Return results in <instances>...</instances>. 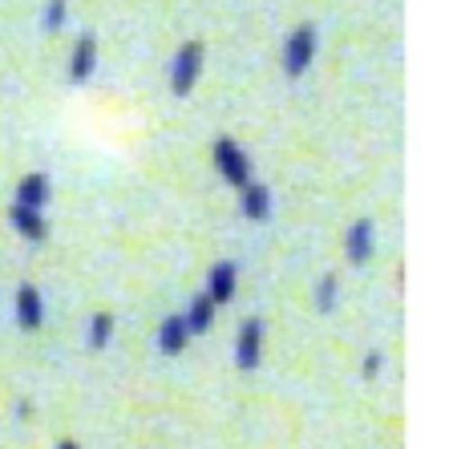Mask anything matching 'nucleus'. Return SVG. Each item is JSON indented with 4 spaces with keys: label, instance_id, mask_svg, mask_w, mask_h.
<instances>
[{
    "label": "nucleus",
    "instance_id": "f257e3e1",
    "mask_svg": "<svg viewBox=\"0 0 461 449\" xmlns=\"http://www.w3.org/2000/svg\"><path fill=\"white\" fill-rule=\"evenodd\" d=\"M203 61H207L203 40H186V45H178V53L170 57V69H167L170 94H175V97H191L194 85H199V77H203Z\"/></svg>",
    "mask_w": 461,
    "mask_h": 449
},
{
    "label": "nucleus",
    "instance_id": "f03ea898",
    "mask_svg": "<svg viewBox=\"0 0 461 449\" xmlns=\"http://www.w3.org/2000/svg\"><path fill=\"white\" fill-rule=\"evenodd\" d=\"M316 45H320L316 24H300V29L287 32V40H284V73L292 81L303 77V73L312 69V61H316Z\"/></svg>",
    "mask_w": 461,
    "mask_h": 449
},
{
    "label": "nucleus",
    "instance_id": "7ed1b4c3",
    "mask_svg": "<svg viewBox=\"0 0 461 449\" xmlns=\"http://www.w3.org/2000/svg\"><path fill=\"white\" fill-rule=\"evenodd\" d=\"M215 170L223 183L235 186V191L251 183V158H247V150L235 142V138H219L215 142Z\"/></svg>",
    "mask_w": 461,
    "mask_h": 449
},
{
    "label": "nucleus",
    "instance_id": "20e7f679",
    "mask_svg": "<svg viewBox=\"0 0 461 449\" xmlns=\"http://www.w3.org/2000/svg\"><path fill=\"white\" fill-rule=\"evenodd\" d=\"M263 361V320L259 316H247L235 332V369L255 373Z\"/></svg>",
    "mask_w": 461,
    "mask_h": 449
},
{
    "label": "nucleus",
    "instance_id": "39448f33",
    "mask_svg": "<svg viewBox=\"0 0 461 449\" xmlns=\"http://www.w3.org/2000/svg\"><path fill=\"white\" fill-rule=\"evenodd\" d=\"M97 69V37L94 32H81L77 40H73V53H69V69H65V77H69V85H86L89 77H94Z\"/></svg>",
    "mask_w": 461,
    "mask_h": 449
},
{
    "label": "nucleus",
    "instance_id": "423d86ee",
    "mask_svg": "<svg viewBox=\"0 0 461 449\" xmlns=\"http://www.w3.org/2000/svg\"><path fill=\"white\" fill-rule=\"evenodd\" d=\"M8 223H13V231L21 235V239H29V243H45L49 239L45 211H37V207H21V202H13V207H8Z\"/></svg>",
    "mask_w": 461,
    "mask_h": 449
},
{
    "label": "nucleus",
    "instance_id": "0eeeda50",
    "mask_svg": "<svg viewBox=\"0 0 461 449\" xmlns=\"http://www.w3.org/2000/svg\"><path fill=\"white\" fill-rule=\"evenodd\" d=\"M373 239H376L373 219H357V223L348 227V235H344V256H348V264L365 267L368 259H373Z\"/></svg>",
    "mask_w": 461,
    "mask_h": 449
},
{
    "label": "nucleus",
    "instance_id": "6e6552de",
    "mask_svg": "<svg viewBox=\"0 0 461 449\" xmlns=\"http://www.w3.org/2000/svg\"><path fill=\"white\" fill-rule=\"evenodd\" d=\"M16 324H21V332H37L45 324V300L32 283L16 288Z\"/></svg>",
    "mask_w": 461,
    "mask_h": 449
},
{
    "label": "nucleus",
    "instance_id": "1a4fd4ad",
    "mask_svg": "<svg viewBox=\"0 0 461 449\" xmlns=\"http://www.w3.org/2000/svg\"><path fill=\"white\" fill-rule=\"evenodd\" d=\"M49 199H53V183H49L45 170H32V175H24L21 183H16V199H13V202H21V207L45 211Z\"/></svg>",
    "mask_w": 461,
    "mask_h": 449
},
{
    "label": "nucleus",
    "instance_id": "9d476101",
    "mask_svg": "<svg viewBox=\"0 0 461 449\" xmlns=\"http://www.w3.org/2000/svg\"><path fill=\"white\" fill-rule=\"evenodd\" d=\"M235 288H239V267L230 264V259H219L215 267H211V275H207V296L215 300L219 308L227 304V300H235Z\"/></svg>",
    "mask_w": 461,
    "mask_h": 449
},
{
    "label": "nucleus",
    "instance_id": "9b49d317",
    "mask_svg": "<svg viewBox=\"0 0 461 449\" xmlns=\"http://www.w3.org/2000/svg\"><path fill=\"white\" fill-rule=\"evenodd\" d=\"M239 215L251 219V223H267L271 219V191L259 183L239 186Z\"/></svg>",
    "mask_w": 461,
    "mask_h": 449
},
{
    "label": "nucleus",
    "instance_id": "f8f14e48",
    "mask_svg": "<svg viewBox=\"0 0 461 449\" xmlns=\"http://www.w3.org/2000/svg\"><path fill=\"white\" fill-rule=\"evenodd\" d=\"M215 312H219V304L207 296V292L191 296V308L183 312V320H186V328H191V337H203V332H211V324H215Z\"/></svg>",
    "mask_w": 461,
    "mask_h": 449
},
{
    "label": "nucleus",
    "instance_id": "ddd939ff",
    "mask_svg": "<svg viewBox=\"0 0 461 449\" xmlns=\"http://www.w3.org/2000/svg\"><path fill=\"white\" fill-rule=\"evenodd\" d=\"M186 345H191V328H186L183 312H178V316H167V320L158 324V348H162L167 356H178Z\"/></svg>",
    "mask_w": 461,
    "mask_h": 449
},
{
    "label": "nucleus",
    "instance_id": "4468645a",
    "mask_svg": "<svg viewBox=\"0 0 461 449\" xmlns=\"http://www.w3.org/2000/svg\"><path fill=\"white\" fill-rule=\"evenodd\" d=\"M113 337V316L110 312H94L89 316V348H105Z\"/></svg>",
    "mask_w": 461,
    "mask_h": 449
},
{
    "label": "nucleus",
    "instance_id": "2eb2a0df",
    "mask_svg": "<svg viewBox=\"0 0 461 449\" xmlns=\"http://www.w3.org/2000/svg\"><path fill=\"white\" fill-rule=\"evenodd\" d=\"M336 292H340V280L332 272H324L316 280V312H332L336 308Z\"/></svg>",
    "mask_w": 461,
    "mask_h": 449
},
{
    "label": "nucleus",
    "instance_id": "dca6fc26",
    "mask_svg": "<svg viewBox=\"0 0 461 449\" xmlns=\"http://www.w3.org/2000/svg\"><path fill=\"white\" fill-rule=\"evenodd\" d=\"M69 21V0H49L45 13H41V29L45 32H61Z\"/></svg>",
    "mask_w": 461,
    "mask_h": 449
},
{
    "label": "nucleus",
    "instance_id": "f3484780",
    "mask_svg": "<svg viewBox=\"0 0 461 449\" xmlns=\"http://www.w3.org/2000/svg\"><path fill=\"white\" fill-rule=\"evenodd\" d=\"M381 369H384V356L381 353H368L365 361H360V377H365V381H373Z\"/></svg>",
    "mask_w": 461,
    "mask_h": 449
},
{
    "label": "nucleus",
    "instance_id": "a211bd4d",
    "mask_svg": "<svg viewBox=\"0 0 461 449\" xmlns=\"http://www.w3.org/2000/svg\"><path fill=\"white\" fill-rule=\"evenodd\" d=\"M32 413V401H16V418H29Z\"/></svg>",
    "mask_w": 461,
    "mask_h": 449
},
{
    "label": "nucleus",
    "instance_id": "6ab92c4d",
    "mask_svg": "<svg viewBox=\"0 0 461 449\" xmlns=\"http://www.w3.org/2000/svg\"><path fill=\"white\" fill-rule=\"evenodd\" d=\"M57 449H81V445L73 442V437H65V442H57Z\"/></svg>",
    "mask_w": 461,
    "mask_h": 449
}]
</instances>
